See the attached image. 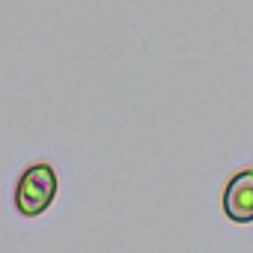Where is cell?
Returning <instances> with one entry per match:
<instances>
[{
  "instance_id": "cell-1",
  "label": "cell",
  "mask_w": 253,
  "mask_h": 253,
  "mask_svg": "<svg viewBox=\"0 0 253 253\" xmlns=\"http://www.w3.org/2000/svg\"><path fill=\"white\" fill-rule=\"evenodd\" d=\"M57 191H60L57 170L48 161H36L15 182V194H12L15 211L21 217H39L51 209V203L57 200Z\"/></svg>"
},
{
  "instance_id": "cell-2",
  "label": "cell",
  "mask_w": 253,
  "mask_h": 253,
  "mask_svg": "<svg viewBox=\"0 0 253 253\" xmlns=\"http://www.w3.org/2000/svg\"><path fill=\"white\" fill-rule=\"evenodd\" d=\"M223 214L232 223H253V167L238 170L223 188Z\"/></svg>"
}]
</instances>
